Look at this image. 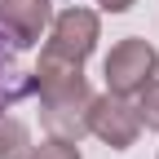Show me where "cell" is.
<instances>
[{"instance_id": "obj_1", "label": "cell", "mask_w": 159, "mask_h": 159, "mask_svg": "<svg viewBox=\"0 0 159 159\" xmlns=\"http://www.w3.org/2000/svg\"><path fill=\"white\" fill-rule=\"evenodd\" d=\"M102 35V22H97L93 9H62L53 18V31L40 49V66L31 71V89L49 84V80H66V75H84V62Z\"/></svg>"}, {"instance_id": "obj_2", "label": "cell", "mask_w": 159, "mask_h": 159, "mask_svg": "<svg viewBox=\"0 0 159 159\" xmlns=\"http://www.w3.org/2000/svg\"><path fill=\"white\" fill-rule=\"evenodd\" d=\"M31 93H40V124L49 128V137H66V142L89 137V106L97 93L84 84V75L49 80V84H35Z\"/></svg>"}, {"instance_id": "obj_3", "label": "cell", "mask_w": 159, "mask_h": 159, "mask_svg": "<svg viewBox=\"0 0 159 159\" xmlns=\"http://www.w3.org/2000/svg\"><path fill=\"white\" fill-rule=\"evenodd\" d=\"M155 75H159V53L142 35L119 40V44L106 53V89L119 93V97H133L137 89H146Z\"/></svg>"}, {"instance_id": "obj_4", "label": "cell", "mask_w": 159, "mask_h": 159, "mask_svg": "<svg viewBox=\"0 0 159 159\" xmlns=\"http://www.w3.org/2000/svg\"><path fill=\"white\" fill-rule=\"evenodd\" d=\"M89 133L102 137L111 150H128L137 142V133H142V119H137L133 97H119V93L93 97V106H89Z\"/></svg>"}, {"instance_id": "obj_5", "label": "cell", "mask_w": 159, "mask_h": 159, "mask_svg": "<svg viewBox=\"0 0 159 159\" xmlns=\"http://www.w3.org/2000/svg\"><path fill=\"white\" fill-rule=\"evenodd\" d=\"M49 5L53 0H0V22L18 49H31L40 40V31L49 22Z\"/></svg>"}, {"instance_id": "obj_6", "label": "cell", "mask_w": 159, "mask_h": 159, "mask_svg": "<svg viewBox=\"0 0 159 159\" xmlns=\"http://www.w3.org/2000/svg\"><path fill=\"white\" fill-rule=\"evenodd\" d=\"M18 53H22V49L13 44V35L5 31V22H0V115H5L9 106H18L31 93V75L18 71Z\"/></svg>"}, {"instance_id": "obj_7", "label": "cell", "mask_w": 159, "mask_h": 159, "mask_svg": "<svg viewBox=\"0 0 159 159\" xmlns=\"http://www.w3.org/2000/svg\"><path fill=\"white\" fill-rule=\"evenodd\" d=\"M27 150H31L27 124L13 115H0V159H27Z\"/></svg>"}, {"instance_id": "obj_8", "label": "cell", "mask_w": 159, "mask_h": 159, "mask_svg": "<svg viewBox=\"0 0 159 159\" xmlns=\"http://www.w3.org/2000/svg\"><path fill=\"white\" fill-rule=\"evenodd\" d=\"M133 106H137L142 128H155V133H159V80H150L146 89H137V93H133Z\"/></svg>"}, {"instance_id": "obj_9", "label": "cell", "mask_w": 159, "mask_h": 159, "mask_svg": "<svg viewBox=\"0 0 159 159\" xmlns=\"http://www.w3.org/2000/svg\"><path fill=\"white\" fill-rule=\"evenodd\" d=\"M27 159H80V142H66V137H49L27 150Z\"/></svg>"}, {"instance_id": "obj_10", "label": "cell", "mask_w": 159, "mask_h": 159, "mask_svg": "<svg viewBox=\"0 0 159 159\" xmlns=\"http://www.w3.org/2000/svg\"><path fill=\"white\" fill-rule=\"evenodd\" d=\"M97 5H102L106 13H124V9H133L137 0H97Z\"/></svg>"}]
</instances>
